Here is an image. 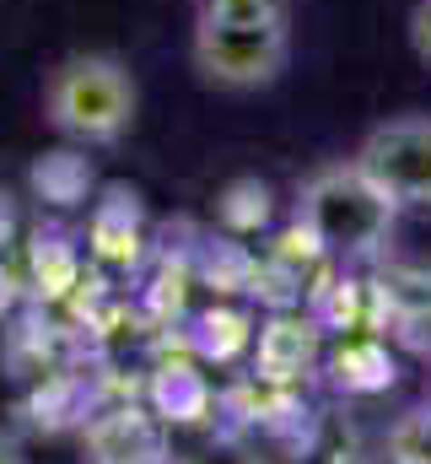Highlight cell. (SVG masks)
Masks as SVG:
<instances>
[{
    "instance_id": "obj_1",
    "label": "cell",
    "mask_w": 431,
    "mask_h": 464,
    "mask_svg": "<svg viewBox=\"0 0 431 464\" xmlns=\"http://www.w3.org/2000/svg\"><path fill=\"white\" fill-rule=\"evenodd\" d=\"M297 232L334 259H378L388 248V237L399 227V206L394 195L356 162V157H334L319 162L292 200Z\"/></svg>"
},
{
    "instance_id": "obj_2",
    "label": "cell",
    "mask_w": 431,
    "mask_h": 464,
    "mask_svg": "<svg viewBox=\"0 0 431 464\" xmlns=\"http://www.w3.org/2000/svg\"><path fill=\"white\" fill-rule=\"evenodd\" d=\"M43 119L54 135L76 140V146H119L135 114H140V87L135 71L108 54V49H76L65 60H54L43 71Z\"/></svg>"
},
{
    "instance_id": "obj_3",
    "label": "cell",
    "mask_w": 431,
    "mask_h": 464,
    "mask_svg": "<svg viewBox=\"0 0 431 464\" xmlns=\"http://www.w3.org/2000/svg\"><path fill=\"white\" fill-rule=\"evenodd\" d=\"M292 60V22H195L189 65L216 92H259Z\"/></svg>"
},
{
    "instance_id": "obj_4",
    "label": "cell",
    "mask_w": 431,
    "mask_h": 464,
    "mask_svg": "<svg viewBox=\"0 0 431 464\" xmlns=\"http://www.w3.org/2000/svg\"><path fill=\"white\" fill-rule=\"evenodd\" d=\"M356 162L394 195L399 211H431V114H394L372 124Z\"/></svg>"
},
{
    "instance_id": "obj_5",
    "label": "cell",
    "mask_w": 431,
    "mask_h": 464,
    "mask_svg": "<svg viewBox=\"0 0 431 464\" xmlns=\"http://www.w3.org/2000/svg\"><path fill=\"white\" fill-rule=\"evenodd\" d=\"M168 454L173 443L162 421L140 405H113L81 432V464H168Z\"/></svg>"
},
{
    "instance_id": "obj_6",
    "label": "cell",
    "mask_w": 431,
    "mask_h": 464,
    "mask_svg": "<svg viewBox=\"0 0 431 464\" xmlns=\"http://www.w3.org/2000/svg\"><path fill=\"white\" fill-rule=\"evenodd\" d=\"M195 22H292V0H195Z\"/></svg>"
},
{
    "instance_id": "obj_7",
    "label": "cell",
    "mask_w": 431,
    "mask_h": 464,
    "mask_svg": "<svg viewBox=\"0 0 431 464\" xmlns=\"http://www.w3.org/2000/svg\"><path fill=\"white\" fill-rule=\"evenodd\" d=\"M388 459L394 464H431V405L394 421V432H388Z\"/></svg>"
},
{
    "instance_id": "obj_8",
    "label": "cell",
    "mask_w": 431,
    "mask_h": 464,
    "mask_svg": "<svg viewBox=\"0 0 431 464\" xmlns=\"http://www.w3.org/2000/svg\"><path fill=\"white\" fill-rule=\"evenodd\" d=\"M168 464H264L243 443H200V449H173Z\"/></svg>"
},
{
    "instance_id": "obj_9",
    "label": "cell",
    "mask_w": 431,
    "mask_h": 464,
    "mask_svg": "<svg viewBox=\"0 0 431 464\" xmlns=\"http://www.w3.org/2000/svg\"><path fill=\"white\" fill-rule=\"evenodd\" d=\"M410 49L431 65V0H416V11H410Z\"/></svg>"
},
{
    "instance_id": "obj_10",
    "label": "cell",
    "mask_w": 431,
    "mask_h": 464,
    "mask_svg": "<svg viewBox=\"0 0 431 464\" xmlns=\"http://www.w3.org/2000/svg\"><path fill=\"white\" fill-rule=\"evenodd\" d=\"M0 464H27V454H22V443L0 427Z\"/></svg>"
}]
</instances>
